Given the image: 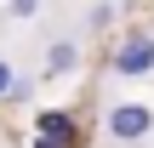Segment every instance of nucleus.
<instances>
[{
	"instance_id": "7",
	"label": "nucleus",
	"mask_w": 154,
	"mask_h": 148,
	"mask_svg": "<svg viewBox=\"0 0 154 148\" xmlns=\"http://www.w3.org/2000/svg\"><path fill=\"white\" fill-rule=\"evenodd\" d=\"M34 148H74V137H63V131H40Z\"/></svg>"
},
{
	"instance_id": "3",
	"label": "nucleus",
	"mask_w": 154,
	"mask_h": 148,
	"mask_svg": "<svg viewBox=\"0 0 154 148\" xmlns=\"http://www.w3.org/2000/svg\"><path fill=\"white\" fill-rule=\"evenodd\" d=\"M40 68H46V80H63V74H74V68H80V40H74V34H57V40H46V57H40Z\"/></svg>"
},
{
	"instance_id": "1",
	"label": "nucleus",
	"mask_w": 154,
	"mask_h": 148,
	"mask_svg": "<svg viewBox=\"0 0 154 148\" xmlns=\"http://www.w3.org/2000/svg\"><path fill=\"white\" fill-rule=\"evenodd\" d=\"M103 131H109L114 143H149L154 137V108L137 103V97H126V103H114V108L103 114Z\"/></svg>"
},
{
	"instance_id": "2",
	"label": "nucleus",
	"mask_w": 154,
	"mask_h": 148,
	"mask_svg": "<svg viewBox=\"0 0 154 148\" xmlns=\"http://www.w3.org/2000/svg\"><path fill=\"white\" fill-rule=\"evenodd\" d=\"M109 74H120V80H143V74H154V34H149V29L126 34V40L109 51Z\"/></svg>"
},
{
	"instance_id": "5",
	"label": "nucleus",
	"mask_w": 154,
	"mask_h": 148,
	"mask_svg": "<svg viewBox=\"0 0 154 148\" xmlns=\"http://www.w3.org/2000/svg\"><path fill=\"white\" fill-rule=\"evenodd\" d=\"M40 6H46V0H6V17H11V23H34Z\"/></svg>"
},
{
	"instance_id": "6",
	"label": "nucleus",
	"mask_w": 154,
	"mask_h": 148,
	"mask_svg": "<svg viewBox=\"0 0 154 148\" xmlns=\"http://www.w3.org/2000/svg\"><path fill=\"white\" fill-rule=\"evenodd\" d=\"M34 131H63V137H74L69 114H57V108H51V114H40V120H34Z\"/></svg>"
},
{
	"instance_id": "4",
	"label": "nucleus",
	"mask_w": 154,
	"mask_h": 148,
	"mask_svg": "<svg viewBox=\"0 0 154 148\" xmlns=\"http://www.w3.org/2000/svg\"><path fill=\"white\" fill-rule=\"evenodd\" d=\"M29 97V80L11 68V57H0V103H23Z\"/></svg>"
}]
</instances>
